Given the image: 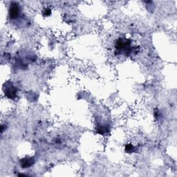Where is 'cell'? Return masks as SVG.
<instances>
[{
    "label": "cell",
    "instance_id": "obj_3",
    "mask_svg": "<svg viewBox=\"0 0 177 177\" xmlns=\"http://www.w3.org/2000/svg\"><path fill=\"white\" fill-rule=\"evenodd\" d=\"M34 164V159L31 157H26L21 161V165L23 168H30Z\"/></svg>",
    "mask_w": 177,
    "mask_h": 177
},
{
    "label": "cell",
    "instance_id": "obj_2",
    "mask_svg": "<svg viewBox=\"0 0 177 177\" xmlns=\"http://www.w3.org/2000/svg\"><path fill=\"white\" fill-rule=\"evenodd\" d=\"M10 10H9V14H10V17L12 19H15L16 18L18 15H19L20 13V9H19V6H17V4H13L12 5H10Z\"/></svg>",
    "mask_w": 177,
    "mask_h": 177
},
{
    "label": "cell",
    "instance_id": "obj_5",
    "mask_svg": "<svg viewBox=\"0 0 177 177\" xmlns=\"http://www.w3.org/2000/svg\"><path fill=\"white\" fill-rule=\"evenodd\" d=\"M51 15V9H45V15Z\"/></svg>",
    "mask_w": 177,
    "mask_h": 177
},
{
    "label": "cell",
    "instance_id": "obj_1",
    "mask_svg": "<svg viewBox=\"0 0 177 177\" xmlns=\"http://www.w3.org/2000/svg\"><path fill=\"white\" fill-rule=\"evenodd\" d=\"M130 46V41L120 39L116 44V48L118 50H126Z\"/></svg>",
    "mask_w": 177,
    "mask_h": 177
},
{
    "label": "cell",
    "instance_id": "obj_4",
    "mask_svg": "<svg viewBox=\"0 0 177 177\" xmlns=\"http://www.w3.org/2000/svg\"><path fill=\"white\" fill-rule=\"evenodd\" d=\"M134 147L133 146V145H126L125 151H126L127 152L131 153L132 152H134Z\"/></svg>",
    "mask_w": 177,
    "mask_h": 177
}]
</instances>
